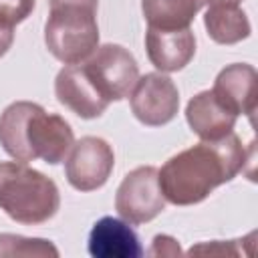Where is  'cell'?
Here are the masks:
<instances>
[{"mask_svg": "<svg viewBox=\"0 0 258 258\" xmlns=\"http://www.w3.org/2000/svg\"><path fill=\"white\" fill-rule=\"evenodd\" d=\"M254 147H244L232 131L216 141H200L169 157L157 179L165 202L173 206H194L204 202L216 187L232 181L246 163H252Z\"/></svg>", "mask_w": 258, "mask_h": 258, "instance_id": "obj_1", "label": "cell"}, {"mask_svg": "<svg viewBox=\"0 0 258 258\" xmlns=\"http://www.w3.org/2000/svg\"><path fill=\"white\" fill-rule=\"evenodd\" d=\"M75 143L73 129L56 113L32 101H14L0 115V145L16 161H64Z\"/></svg>", "mask_w": 258, "mask_h": 258, "instance_id": "obj_2", "label": "cell"}, {"mask_svg": "<svg viewBox=\"0 0 258 258\" xmlns=\"http://www.w3.org/2000/svg\"><path fill=\"white\" fill-rule=\"evenodd\" d=\"M60 208L56 183L22 161H0V210L14 222L38 226Z\"/></svg>", "mask_w": 258, "mask_h": 258, "instance_id": "obj_3", "label": "cell"}, {"mask_svg": "<svg viewBox=\"0 0 258 258\" xmlns=\"http://www.w3.org/2000/svg\"><path fill=\"white\" fill-rule=\"evenodd\" d=\"M44 44L62 64L87 60L99 46V0H48Z\"/></svg>", "mask_w": 258, "mask_h": 258, "instance_id": "obj_4", "label": "cell"}, {"mask_svg": "<svg viewBox=\"0 0 258 258\" xmlns=\"http://www.w3.org/2000/svg\"><path fill=\"white\" fill-rule=\"evenodd\" d=\"M81 64L109 103L129 97L139 79L135 56L125 46L113 42L97 46L95 52Z\"/></svg>", "mask_w": 258, "mask_h": 258, "instance_id": "obj_5", "label": "cell"}, {"mask_svg": "<svg viewBox=\"0 0 258 258\" xmlns=\"http://www.w3.org/2000/svg\"><path fill=\"white\" fill-rule=\"evenodd\" d=\"M117 214L133 224H147L165 210V198L159 187L157 167L139 165L131 169L117 187L115 194Z\"/></svg>", "mask_w": 258, "mask_h": 258, "instance_id": "obj_6", "label": "cell"}, {"mask_svg": "<svg viewBox=\"0 0 258 258\" xmlns=\"http://www.w3.org/2000/svg\"><path fill=\"white\" fill-rule=\"evenodd\" d=\"M115 167L113 147L95 135L81 137L64 157L67 181L77 191H95L103 187Z\"/></svg>", "mask_w": 258, "mask_h": 258, "instance_id": "obj_7", "label": "cell"}, {"mask_svg": "<svg viewBox=\"0 0 258 258\" xmlns=\"http://www.w3.org/2000/svg\"><path fill=\"white\" fill-rule=\"evenodd\" d=\"M129 105L135 119L147 127H161L173 121L179 109V91L163 73H147L137 79L129 93Z\"/></svg>", "mask_w": 258, "mask_h": 258, "instance_id": "obj_8", "label": "cell"}, {"mask_svg": "<svg viewBox=\"0 0 258 258\" xmlns=\"http://www.w3.org/2000/svg\"><path fill=\"white\" fill-rule=\"evenodd\" d=\"M54 95L60 105L81 119H95L105 113L109 101L99 93L83 64H67L54 79Z\"/></svg>", "mask_w": 258, "mask_h": 258, "instance_id": "obj_9", "label": "cell"}, {"mask_svg": "<svg viewBox=\"0 0 258 258\" xmlns=\"http://www.w3.org/2000/svg\"><path fill=\"white\" fill-rule=\"evenodd\" d=\"M216 99L234 115H246L254 123L258 105V75L252 64L232 62L224 67L212 87Z\"/></svg>", "mask_w": 258, "mask_h": 258, "instance_id": "obj_10", "label": "cell"}, {"mask_svg": "<svg viewBox=\"0 0 258 258\" xmlns=\"http://www.w3.org/2000/svg\"><path fill=\"white\" fill-rule=\"evenodd\" d=\"M145 50L151 64L161 73L181 71L196 54V36L191 28L163 30L147 26Z\"/></svg>", "mask_w": 258, "mask_h": 258, "instance_id": "obj_11", "label": "cell"}, {"mask_svg": "<svg viewBox=\"0 0 258 258\" xmlns=\"http://www.w3.org/2000/svg\"><path fill=\"white\" fill-rule=\"evenodd\" d=\"M87 250L95 258H139L143 256L141 242L129 222L103 216L89 232Z\"/></svg>", "mask_w": 258, "mask_h": 258, "instance_id": "obj_12", "label": "cell"}, {"mask_svg": "<svg viewBox=\"0 0 258 258\" xmlns=\"http://www.w3.org/2000/svg\"><path fill=\"white\" fill-rule=\"evenodd\" d=\"M236 119L238 115L226 109L216 99L212 89L194 95L185 107V121L202 141H216L226 137L234 131Z\"/></svg>", "mask_w": 258, "mask_h": 258, "instance_id": "obj_13", "label": "cell"}, {"mask_svg": "<svg viewBox=\"0 0 258 258\" xmlns=\"http://www.w3.org/2000/svg\"><path fill=\"white\" fill-rule=\"evenodd\" d=\"M208 36L218 44H236L250 36L252 26L240 4H210L204 14Z\"/></svg>", "mask_w": 258, "mask_h": 258, "instance_id": "obj_14", "label": "cell"}, {"mask_svg": "<svg viewBox=\"0 0 258 258\" xmlns=\"http://www.w3.org/2000/svg\"><path fill=\"white\" fill-rule=\"evenodd\" d=\"M206 0H141V12L151 28H187Z\"/></svg>", "mask_w": 258, "mask_h": 258, "instance_id": "obj_15", "label": "cell"}, {"mask_svg": "<svg viewBox=\"0 0 258 258\" xmlns=\"http://www.w3.org/2000/svg\"><path fill=\"white\" fill-rule=\"evenodd\" d=\"M4 256H58V250L42 238L0 234V258Z\"/></svg>", "mask_w": 258, "mask_h": 258, "instance_id": "obj_16", "label": "cell"}, {"mask_svg": "<svg viewBox=\"0 0 258 258\" xmlns=\"http://www.w3.org/2000/svg\"><path fill=\"white\" fill-rule=\"evenodd\" d=\"M16 24H20V22L10 12L0 8V58L10 50V46L14 42V28H16Z\"/></svg>", "mask_w": 258, "mask_h": 258, "instance_id": "obj_17", "label": "cell"}, {"mask_svg": "<svg viewBox=\"0 0 258 258\" xmlns=\"http://www.w3.org/2000/svg\"><path fill=\"white\" fill-rule=\"evenodd\" d=\"M147 254L149 256H179L181 250H179V244H177L175 238L161 234V236L153 238V246H151V250Z\"/></svg>", "mask_w": 258, "mask_h": 258, "instance_id": "obj_18", "label": "cell"}, {"mask_svg": "<svg viewBox=\"0 0 258 258\" xmlns=\"http://www.w3.org/2000/svg\"><path fill=\"white\" fill-rule=\"evenodd\" d=\"M242 0H206V4H240Z\"/></svg>", "mask_w": 258, "mask_h": 258, "instance_id": "obj_19", "label": "cell"}]
</instances>
